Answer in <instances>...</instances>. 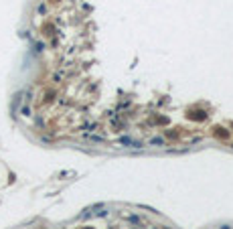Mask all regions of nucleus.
<instances>
[{
    "mask_svg": "<svg viewBox=\"0 0 233 229\" xmlns=\"http://www.w3.org/2000/svg\"><path fill=\"white\" fill-rule=\"evenodd\" d=\"M152 144H164V140H162V138H154V140H152Z\"/></svg>",
    "mask_w": 233,
    "mask_h": 229,
    "instance_id": "f257e3e1",
    "label": "nucleus"
}]
</instances>
